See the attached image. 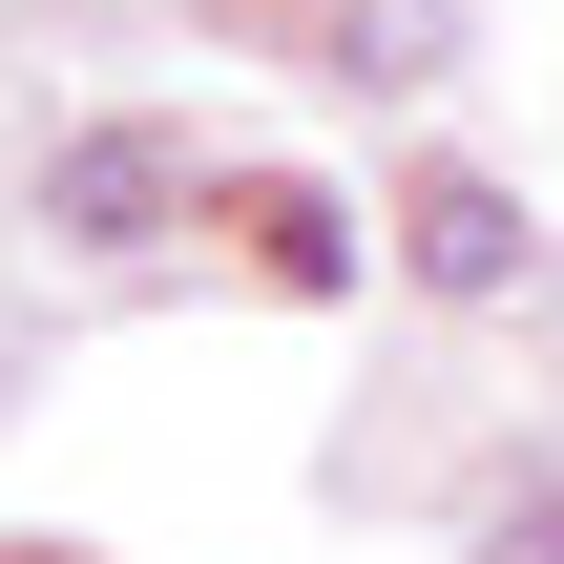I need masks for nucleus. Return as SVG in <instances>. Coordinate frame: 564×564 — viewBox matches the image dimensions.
I'll return each mask as SVG.
<instances>
[{"label": "nucleus", "mask_w": 564, "mask_h": 564, "mask_svg": "<svg viewBox=\"0 0 564 564\" xmlns=\"http://www.w3.org/2000/svg\"><path fill=\"white\" fill-rule=\"evenodd\" d=\"M398 272H419V293H460V314H481V293H523V209H502V188H481V167H440V188H419V209H398Z\"/></svg>", "instance_id": "nucleus-2"}, {"label": "nucleus", "mask_w": 564, "mask_h": 564, "mask_svg": "<svg viewBox=\"0 0 564 564\" xmlns=\"http://www.w3.org/2000/svg\"><path fill=\"white\" fill-rule=\"evenodd\" d=\"M460 0H335V84H440Z\"/></svg>", "instance_id": "nucleus-3"}, {"label": "nucleus", "mask_w": 564, "mask_h": 564, "mask_svg": "<svg viewBox=\"0 0 564 564\" xmlns=\"http://www.w3.org/2000/svg\"><path fill=\"white\" fill-rule=\"evenodd\" d=\"M481 564H564V481H544V502H502V523H481Z\"/></svg>", "instance_id": "nucleus-5"}, {"label": "nucleus", "mask_w": 564, "mask_h": 564, "mask_svg": "<svg viewBox=\"0 0 564 564\" xmlns=\"http://www.w3.org/2000/svg\"><path fill=\"white\" fill-rule=\"evenodd\" d=\"M167 209H188V147H167V126H84V147H42V230H63V251H147Z\"/></svg>", "instance_id": "nucleus-1"}, {"label": "nucleus", "mask_w": 564, "mask_h": 564, "mask_svg": "<svg viewBox=\"0 0 564 564\" xmlns=\"http://www.w3.org/2000/svg\"><path fill=\"white\" fill-rule=\"evenodd\" d=\"M251 251H272V272H293V293H335V272H356V230H335V209H314V188H251Z\"/></svg>", "instance_id": "nucleus-4"}]
</instances>
